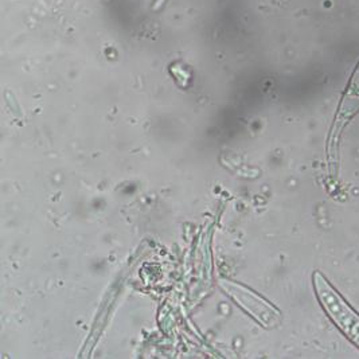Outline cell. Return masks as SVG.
Segmentation results:
<instances>
[{
    "label": "cell",
    "instance_id": "cell-1",
    "mask_svg": "<svg viewBox=\"0 0 359 359\" xmlns=\"http://www.w3.org/2000/svg\"><path fill=\"white\" fill-rule=\"evenodd\" d=\"M313 284L316 294L331 319L351 341L359 346L358 313L350 309V306L343 300L342 296L330 285V283L319 272L313 275Z\"/></svg>",
    "mask_w": 359,
    "mask_h": 359
},
{
    "label": "cell",
    "instance_id": "cell-2",
    "mask_svg": "<svg viewBox=\"0 0 359 359\" xmlns=\"http://www.w3.org/2000/svg\"><path fill=\"white\" fill-rule=\"evenodd\" d=\"M359 111V65L351 81L347 86V90L344 93L342 98V102L339 105V111L335 116V121L331 130L330 135V142H328V151L330 154H332V148L335 146V143L339 139V135L343 131L346 123L357 114Z\"/></svg>",
    "mask_w": 359,
    "mask_h": 359
}]
</instances>
